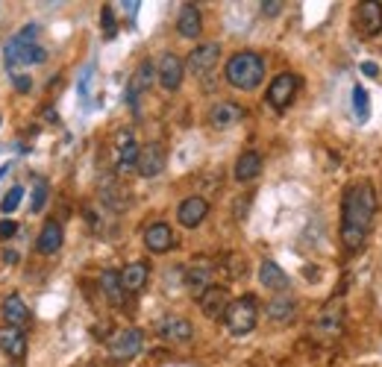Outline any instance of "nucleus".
<instances>
[{
    "instance_id": "1",
    "label": "nucleus",
    "mask_w": 382,
    "mask_h": 367,
    "mask_svg": "<svg viewBox=\"0 0 382 367\" xmlns=\"http://www.w3.org/2000/svg\"><path fill=\"white\" fill-rule=\"evenodd\" d=\"M374 215H376V188L367 179L353 182L344 191V203H341V241L347 253H359L365 247Z\"/></svg>"
},
{
    "instance_id": "2",
    "label": "nucleus",
    "mask_w": 382,
    "mask_h": 367,
    "mask_svg": "<svg viewBox=\"0 0 382 367\" xmlns=\"http://www.w3.org/2000/svg\"><path fill=\"white\" fill-rule=\"evenodd\" d=\"M223 77H226V82H230L233 89H238V91L259 89L262 80H265V62H262V56L253 53V50H242V53L230 56V62H226V68H223Z\"/></svg>"
},
{
    "instance_id": "3",
    "label": "nucleus",
    "mask_w": 382,
    "mask_h": 367,
    "mask_svg": "<svg viewBox=\"0 0 382 367\" xmlns=\"http://www.w3.org/2000/svg\"><path fill=\"white\" fill-rule=\"evenodd\" d=\"M259 323V300L250 297V294H244V297L238 300H230V306H226L223 312V327L230 329V335H247L256 329Z\"/></svg>"
},
{
    "instance_id": "4",
    "label": "nucleus",
    "mask_w": 382,
    "mask_h": 367,
    "mask_svg": "<svg viewBox=\"0 0 382 367\" xmlns=\"http://www.w3.org/2000/svg\"><path fill=\"white\" fill-rule=\"evenodd\" d=\"M36 38H38V24H27L21 30L6 41V50H3V59H6V68H15V65H24V56L30 47H36Z\"/></svg>"
},
{
    "instance_id": "5",
    "label": "nucleus",
    "mask_w": 382,
    "mask_h": 367,
    "mask_svg": "<svg viewBox=\"0 0 382 367\" xmlns=\"http://www.w3.org/2000/svg\"><path fill=\"white\" fill-rule=\"evenodd\" d=\"M297 89H300V77L291 74V70H286V74L274 77V82L267 86V103H271L274 109H288L291 100L297 97Z\"/></svg>"
},
{
    "instance_id": "6",
    "label": "nucleus",
    "mask_w": 382,
    "mask_h": 367,
    "mask_svg": "<svg viewBox=\"0 0 382 367\" xmlns=\"http://www.w3.org/2000/svg\"><path fill=\"white\" fill-rule=\"evenodd\" d=\"M141 344H145V335L138 329H121L109 338V356L115 361H130L141 352Z\"/></svg>"
},
{
    "instance_id": "7",
    "label": "nucleus",
    "mask_w": 382,
    "mask_h": 367,
    "mask_svg": "<svg viewBox=\"0 0 382 367\" xmlns=\"http://www.w3.org/2000/svg\"><path fill=\"white\" fill-rule=\"evenodd\" d=\"M218 59H221V45H218V41H206V45H197L189 53L186 68L191 70L194 77H206L209 70L218 65Z\"/></svg>"
},
{
    "instance_id": "8",
    "label": "nucleus",
    "mask_w": 382,
    "mask_h": 367,
    "mask_svg": "<svg viewBox=\"0 0 382 367\" xmlns=\"http://www.w3.org/2000/svg\"><path fill=\"white\" fill-rule=\"evenodd\" d=\"M135 171H138V177H145V179H153V177H159L165 171V147L159 144V141H150V144L141 147Z\"/></svg>"
},
{
    "instance_id": "9",
    "label": "nucleus",
    "mask_w": 382,
    "mask_h": 367,
    "mask_svg": "<svg viewBox=\"0 0 382 367\" xmlns=\"http://www.w3.org/2000/svg\"><path fill=\"white\" fill-rule=\"evenodd\" d=\"M182 74H186V65L177 53H162V59L156 65V80L162 82L165 91H177L182 86Z\"/></svg>"
},
{
    "instance_id": "10",
    "label": "nucleus",
    "mask_w": 382,
    "mask_h": 367,
    "mask_svg": "<svg viewBox=\"0 0 382 367\" xmlns=\"http://www.w3.org/2000/svg\"><path fill=\"white\" fill-rule=\"evenodd\" d=\"M242 121H244V109L235 100H218L209 109V123L215 126V130H233V126Z\"/></svg>"
},
{
    "instance_id": "11",
    "label": "nucleus",
    "mask_w": 382,
    "mask_h": 367,
    "mask_svg": "<svg viewBox=\"0 0 382 367\" xmlns=\"http://www.w3.org/2000/svg\"><path fill=\"white\" fill-rule=\"evenodd\" d=\"M115 150H118V171H124V174L126 171H135V162H138L141 147H138V141H135V135L130 130H121L118 133Z\"/></svg>"
},
{
    "instance_id": "12",
    "label": "nucleus",
    "mask_w": 382,
    "mask_h": 367,
    "mask_svg": "<svg viewBox=\"0 0 382 367\" xmlns=\"http://www.w3.org/2000/svg\"><path fill=\"white\" fill-rule=\"evenodd\" d=\"M206 215H209V203L203 200V197H189V200H182L179 209H177V220L186 230L200 227V223L206 220Z\"/></svg>"
},
{
    "instance_id": "13",
    "label": "nucleus",
    "mask_w": 382,
    "mask_h": 367,
    "mask_svg": "<svg viewBox=\"0 0 382 367\" xmlns=\"http://www.w3.org/2000/svg\"><path fill=\"white\" fill-rule=\"evenodd\" d=\"M356 24L365 36H379L382 33V3L376 0H365L356 9Z\"/></svg>"
},
{
    "instance_id": "14",
    "label": "nucleus",
    "mask_w": 382,
    "mask_h": 367,
    "mask_svg": "<svg viewBox=\"0 0 382 367\" xmlns=\"http://www.w3.org/2000/svg\"><path fill=\"white\" fill-rule=\"evenodd\" d=\"M197 300H200V308L209 320H218V317H223L226 306H230V294H226V288H221V285H212Z\"/></svg>"
},
{
    "instance_id": "15",
    "label": "nucleus",
    "mask_w": 382,
    "mask_h": 367,
    "mask_svg": "<svg viewBox=\"0 0 382 367\" xmlns=\"http://www.w3.org/2000/svg\"><path fill=\"white\" fill-rule=\"evenodd\" d=\"M212 276H215V267L209 262H191L186 267V288L200 297L206 288H212Z\"/></svg>"
},
{
    "instance_id": "16",
    "label": "nucleus",
    "mask_w": 382,
    "mask_h": 367,
    "mask_svg": "<svg viewBox=\"0 0 382 367\" xmlns=\"http://www.w3.org/2000/svg\"><path fill=\"white\" fill-rule=\"evenodd\" d=\"M174 244H177V238L168 223H150L145 230V247L150 253H168V250H174Z\"/></svg>"
},
{
    "instance_id": "17",
    "label": "nucleus",
    "mask_w": 382,
    "mask_h": 367,
    "mask_svg": "<svg viewBox=\"0 0 382 367\" xmlns=\"http://www.w3.org/2000/svg\"><path fill=\"white\" fill-rule=\"evenodd\" d=\"M159 335L165 338V341H174V344H189L191 338H194V327H191V320L186 317H165L162 320V327H159Z\"/></svg>"
},
{
    "instance_id": "18",
    "label": "nucleus",
    "mask_w": 382,
    "mask_h": 367,
    "mask_svg": "<svg viewBox=\"0 0 382 367\" xmlns=\"http://www.w3.org/2000/svg\"><path fill=\"white\" fill-rule=\"evenodd\" d=\"M0 352H6L9 359H24L27 356V335L24 329L15 327H0Z\"/></svg>"
},
{
    "instance_id": "19",
    "label": "nucleus",
    "mask_w": 382,
    "mask_h": 367,
    "mask_svg": "<svg viewBox=\"0 0 382 367\" xmlns=\"http://www.w3.org/2000/svg\"><path fill=\"white\" fill-rule=\"evenodd\" d=\"M62 241H65V232H62V227H59V223H56V220H47L45 227H41L38 238H36V250L41 253V256H53V253H59Z\"/></svg>"
},
{
    "instance_id": "20",
    "label": "nucleus",
    "mask_w": 382,
    "mask_h": 367,
    "mask_svg": "<svg viewBox=\"0 0 382 367\" xmlns=\"http://www.w3.org/2000/svg\"><path fill=\"white\" fill-rule=\"evenodd\" d=\"M147 279H150V267L145 262H130L121 271V285L126 294H138V291H145L147 285Z\"/></svg>"
},
{
    "instance_id": "21",
    "label": "nucleus",
    "mask_w": 382,
    "mask_h": 367,
    "mask_svg": "<svg viewBox=\"0 0 382 367\" xmlns=\"http://www.w3.org/2000/svg\"><path fill=\"white\" fill-rule=\"evenodd\" d=\"M3 317H6V327H15V329H24L30 327V308H27V303L18 297V294H9V297L3 300Z\"/></svg>"
},
{
    "instance_id": "22",
    "label": "nucleus",
    "mask_w": 382,
    "mask_h": 367,
    "mask_svg": "<svg viewBox=\"0 0 382 367\" xmlns=\"http://www.w3.org/2000/svg\"><path fill=\"white\" fill-rule=\"evenodd\" d=\"M177 33L182 38H197L203 33V18H200V9L194 3H186L179 9V18H177Z\"/></svg>"
},
{
    "instance_id": "23",
    "label": "nucleus",
    "mask_w": 382,
    "mask_h": 367,
    "mask_svg": "<svg viewBox=\"0 0 382 367\" xmlns=\"http://www.w3.org/2000/svg\"><path fill=\"white\" fill-rule=\"evenodd\" d=\"M153 82H156V65L153 62H141L135 68V74L130 80V91H126V97H130V103H135V97L138 94H145Z\"/></svg>"
},
{
    "instance_id": "24",
    "label": "nucleus",
    "mask_w": 382,
    "mask_h": 367,
    "mask_svg": "<svg viewBox=\"0 0 382 367\" xmlns=\"http://www.w3.org/2000/svg\"><path fill=\"white\" fill-rule=\"evenodd\" d=\"M259 279H262L265 288H271V291H277V294H282V291L288 288V274L282 271L277 262H262V267H259Z\"/></svg>"
},
{
    "instance_id": "25",
    "label": "nucleus",
    "mask_w": 382,
    "mask_h": 367,
    "mask_svg": "<svg viewBox=\"0 0 382 367\" xmlns=\"http://www.w3.org/2000/svg\"><path fill=\"white\" fill-rule=\"evenodd\" d=\"M235 179L238 182H250V179H256L259 174H262V156L259 153H253V150H247V153H242L238 156V162H235Z\"/></svg>"
},
{
    "instance_id": "26",
    "label": "nucleus",
    "mask_w": 382,
    "mask_h": 367,
    "mask_svg": "<svg viewBox=\"0 0 382 367\" xmlns=\"http://www.w3.org/2000/svg\"><path fill=\"white\" fill-rule=\"evenodd\" d=\"M101 291H103V297H106L112 306H124L126 291H124V285H121V274H118V271H103V274H101Z\"/></svg>"
},
{
    "instance_id": "27",
    "label": "nucleus",
    "mask_w": 382,
    "mask_h": 367,
    "mask_svg": "<svg viewBox=\"0 0 382 367\" xmlns=\"http://www.w3.org/2000/svg\"><path fill=\"white\" fill-rule=\"evenodd\" d=\"M341 312H338L335 306H327L321 312V317L315 320V327H312V332L315 335H341Z\"/></svg>"
},
{
    "instance_id": "28",
    "label": "nucleus",
    "mask_w": 382,
    "mask_h": 367,
    "mask_svg": "<svg viewBox=\"0 0 382 367\" xmlns=\"http://www.w3.org/2000/svg\"><path fill=\"white\" fill-rule=\"evenodd\" d=\"M294 312H297V303L291 297H286V294H279V297H274L271 303H267V317H271L274 323L294 320Z\"/></svg>"
},
{
    "instance_id": "29",
    "label": "nucleus",
    "mask_w": 382,
    "mask_h": 367,
    "mask_svg": "<svg viewBox=\"0 0 382 367\" xmlns=\"http://www.w3.org/2000/svg\"><path fill=\"white\" fill-rule=\"evenodd\" d=\"M21 197H24V188H21V186L9 188V194L3 197V200H0V211H3V215H12V211L21 206Z\"/></svg>"
},
{
    "instance_id": "30",
    "label": "nucleus",
    "mask_w": 382,
    "mask_h": 367,
    "mask_svg": "<svg viewBox=\"0 0 382 367\" xmlns=\"http://www.w3.org/2000/svg\"><path fill=\"white\" fill-rule=\"evenodd\" d=\"M101 27H103V38H115L118 36V24H115V12H112V6H103L101 12Z\"/></svg>"
},
{
    "instance_id": "31",
    "label": "nucleus",
    "mask_w": 382,
    "mask_h": 367,
    "mask_svg": "<svg viewBox=\"0 0 382 367\" xmlns=\"http://www.w3.org/2000/svg\"><path fill=\"white\" fill-rule=\"evenodd\" d=\"M353 109H356L359 121H367V94H365V89H362V86L353 89Z\"/></svg>"
},
{
    "instance_id": "32",
    "label": "nucleus",
    "mask_w": 382,
    "mask_h": 367,
    "mask_svg": "<svg viewBox=\"0 0 382 367\" xmlns=\"http://www.w3.org/2000/svg\"><path fill=\"white\" fill-rule=\"evenodd\" d=\"M45 203H47V182L45 179H38L36 182V188H33V211H41L45 209Z\"/></svg>"
},
{
    "instance_id": "33",
    "label": "nucleus",
    "mask_w": 382,
    "mask_h": 367,
    "mask_svg": "<svg viewBox=\"0 0 382 367\" xmlns=\"http://www.w3.org/2000/svg\"><path fill=\"white\" fill-rule=\"evenodd\" d=\"M45 59H47V50L36 45V47H30V50H27V56H24V65H41Z\"/></svg>"
},
{
    "instance_id": "34",
    "label": "nucleus",
    "mask_w": 382,
    "mask_h": 367,
    "mask_svg": "<svg viewBox=\"0 0 382 367\" xmlns=\"http://www.w3.org/2000/svg\"><path fill=\"white\" fill-rule=\"evenodd\" d=\"M15 232H18V223L15 220H0V238H3V241H6V238H12Z\"/></svg>"
},
{
    "instance_id": "35",
    "label": "nucleus",
    "mask_w": 382,
    "mask_h": 367,
    "mask_svg": "<svg viewBox=\"0 0 382 367\" xmlns=\"http://www.w3.org/2000/svg\"><path fill=\"white\" fill-rule=\"evenodd\" d=\"M262 12H265V15H279V12H282V3H279V0H265V3H262Z\"/></svg>"
},
{
    "instance_id": "36",
    "label": "nucleus",
    "mask_w": 382,
    "mask_h": 367,
    "mask_svg": "<svg viewBox=\"0 0 382 367\" xmlns=\"http://www.w3.org/2000/svg\"><path fill=\"white\" fill-rule=\"evenodd\" d=\"M15 89H18V91H30V89H33V82L27 80L24 74H18V77H15Z\"/></svg>"
},
{
    "instance_id": "37",
    "label": "nucleus",
    "mask_w": 382,
    "mask_h": 367,
    "mask_svg": "<svg viewBox=\"0 0 382 367\" xmlns=\"http://www.w3.org/2000/svg\"><path fill=\"white\" fill-rule=\"evenodd\" d=\"M362 74H367V77H379V68H376L374 62H362Z\"/></svg>"
},
{
    "instance_id": "38",
    "label": "nucleus",
    "mask_w": 382,
    "mask_h": 367,
    "mask_svg": "<svg viewBox=\"0 0 382 367\" xmlns=\"http://www.w3.org/2000/svg\"><path fill=\"white\" fill-rule=\"evenodd\" d=\"M3 262H6V264H15V262H18V253H12V250H3Z\"/></svg>"
},
{
    "instance_id": "39",
    "label": "nucleus",
    "mask_w": 382,
    "mask_h": 367,
    "mask_svg": "<svg viewBox=\"0 0 382 367\" xmlns=\"http://www.w3.org/2000/svg\"><path fill=\"white\" fill-rule=\"evenodd\" d=\"M6 171H9V165H3V167H0V179H3V177H6Z\"/></svg>"
}]
</instances>
